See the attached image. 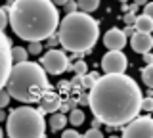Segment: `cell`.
Wrapping results in <instances>:
<instances>
[{
  "label": "cell",
  "instance_id": "6da1fadb",
  "mask_svg": "<svg viewBox=\"0 0 153 138\" xmlns=\"http://www.w3.org/2000/svg\"><path fill=\"white\" fill-rule=\"evenodd\" d=\"M142 90L124 73H105L88 92L92 115L107 127H124L142 111Z\"/></svg>",
  "mask_w": 153,
  "mask_h": 138
},
{
  "label": "cell",
  "instance_id": "7a4b0ae2",
  "mask_svg": "<svg viewBox=\"0 0 153 138\" xmlns=\"http://www.w3.org/2000/svg\"><path fill=\"white\" fill-rule=\"evenodd\" d=\"M10 27L19 39L46 40L59 25L57 6L52 0H16L10 6Z\"/></svg>",
  "mask_w": 153,
  "mask_h": 138
},
{
  "label": "cell",
  "instance_id": "3957f363",
  "mask_svg": "<svg viewBox=\"0 0 153 138\" xmlns=\"http://www.w3.org/2000/svg\"><path fill=\"white\" fill-rule=\"evenodd\" d=\"M6 90L21 104H38L40 98L50 90L46 69L40 63L29 60L13 63L6 81Z\"/></svg>",
  "mask_w": 153,
  "mask_h": 138
},
{
  "label": "cell",
  "instance_id": "277c9868",
  "mask_svg": "<svg viewBox=\"0 0 153 138\" xmlns=\"http://www.w3.org/2000/svg\"><path fill=\"white\" fill-rule=\"evenodd\" d=\"M57 39L61 48L73 54H86L100 39V25L90 13L71 12L57 25Z\"/></svg>",
  "mask_w": 153,
  "mask_h": 138
},
{
  "label": "cell",
  "instance_id": "5b68a950",
  "mask_svg": "<svg viewBox=\"0 0 153 138\" xmlns=\"http://www.w3.org/2000/svg\"><path fill=\"white\" fill-rule=\"evenodd\" d=\"M6 134L12 138H44L46 123L44 111L31 106L16 107L8 113L6 119Z\"/></svg>",
  "mask_w": 153,
  "mask_h": 138
},
{
  "label": "cell",
  "instance_id": "8992f818",
  "mask_svg": "<svg viewBox=\"0 0 153 138\" xmlns=\"http://www.w3.org/2000/svg\"><path fill=\"white\" fill-rule=\"evenodd\" d=\"M40 65L46 69L48 75H61L65 71H69V58H67L65 50L50 48L46 54H42Z\"/></svg>",
  "mask_w": 153,
  "mask_h": 138
},
{
  "label": "cell",
  "instance_id": "52a82bcc",
  "mask_svg": "<svg viewBox=\"0 0 153 138\" xmlns=\"http://www.w3.org/2000/svg\"><path fill=\"white\" fill-rule=\"evenodd\" d=\"M124 138H153V117L142 115L134 117L130 123L123 127Z\"/></svg>",
  "mask_w": 153,
  "mask_h": 138
},
{
  "label": "cell",
  "instance_id": "ba28073f",
  "mask_svg": "<svg viewBox=\"0 0 153 138\" xmlns=\"http://www.w3.org/2000/svg\"><path fill=\"white\" fill-rule=\"evenodd\" d=\"M13 65L12 58V42H10L8 35L4 29H0V88L6 87V81L10 77V71Z\"/></svg>",
  "mask_w": 153,
  "mask_h": 138
},
{
  "label": "cell",
  "instance_id": "9c48e42d",
  "mask_svg": "<svg viewBox=\"0 0 153 138\" xmlns=\"http://www.w3.org/2000/svg\"><path fill=\"white\" fill-rule=\"evenodd\" d=\"M128 67V60L123 54V50H109L102 58L103 73H124Z\"/></svg>",
  "mask_w": 153,
  "mask_h": 138
},
{
  "label": "cell",
  "instance_id": "30bf717a",
  "mask_svg": "<svg viewBox=\"0 0 153 138\" xmlns=\"http://www.w3.org/2000/svg\"><path fill=\"white\" fill-rule=\"evenodd\" d=\"M130 46H132L134 52H138V54L151 52V48H153V37H151V33L134 31V35L130 37Z\"/></svg>",
  "mask_w": 153,
  "mask_h": 138
},
{
  "label": "cell",
  "instance_id": "8fae6325",
  "mask_svg": "<svg viewBox=\"0 0 153 138\" xmlns=\"http://www.w3.org/2000/svg\"><path fill=\"white\" fill-rule=\"evenodd\" d=\"M103 44L107 50H123L126 46V35H124V31L113 27L103 35Z\"/></svg>",
  "mask_w": 153,
  "mask_h": 138
},
{
  "label": "cell",
  "instance_id": "7c38bea8",
  "mask_svg": "<svg viewBox=\"0 0 153 138\" xmlns=\"http://www.w3.org/2000/svg\"><path fill=\"white\" fill-rule=\"evenodd\" d=\"M61 102H63V100H61L59 96H57L56 92H52V90H48V92L44 94V96L40 98V109L44 113H54V111H57V109H59V106H61Z\"/></svg>",
  "mask_w": 153,
  "mask_h": 138
},
{
  "label": "cell",
  "instance_id": "4fadbf2b",
  "mask_svg": "<svg viewBox=\"0 0 153 138\" xmlns=\"http://www.w3.org/2000/svg\"><path fill=\"white\" fill-rule=\"evenodd\" d=\"M69 123V119H67L65 113H61L59 109L57 111H54L50 115V121H48V127H50V131H56V132H59V131H63L65 125Z\"/></svg>",
  "mask_w": 153,
  "mask_h": 138
},
{
  "label": "cell",
  "instance_id": "5bb4252c",
  "mask_svg": "<svg viewBox=\"0 0 153 138\" xmlns=\"http://www.w3.org/2000/svg\"><path fill=\"white\" fill-rule=\"evenodd\" d=\"M134 31H142V33H151L153 31V19L149 16H138L136 23H134Z\"/></svg>",
  "mask_w": 153,
  "mask_h": 138
},
{
  "label": "cell",
  "instance_id": "9a60e30c",
  "mask_svg": "<svg viewBox=\"0 0 153 138\" xmlns=\"http://www.w3.org/2000/svg\"><path fill=\"white\" fill-rule=\"evenodd\" d=\"M67 119H69V123H71L73 127H80V125L84 123V119H86V117H84V111H82V109L73 107V109L69 111V117H67Z\"/></svg>",
  "mask_w": 153,
  "mask_h": 138
},
{
  "label": "cell",
  "instance_id": "2e32d148",
  "mask_svg": "<svg viewBox=\"0 0 153 138\" xmlns=\"http://www.w3.org/2000/svg\"><path fill=\"white\" fill-rule=\"evenodd\" d=\"M142 83L147 88H153V63H147L142 69Z\"/></svg>",
  "mask_w": 153,
  "mask_h": 138
},
{
  "label": "cell",
  "instance_id": "e0dca14e",
  "mask_svg": "<svg viewBox=\"0 0 153 138\" xmlns=\"http://www.w3.org/2000/svg\"><path fill=\"white\" fill-rule=\"evenodd\" d=\"M79 2V8L86 13H92L100 8V0H76Z\"/></svg>",
  "mask_w": 153,
  "mask_h": 138
},
{
  "label": "cell",
  "instance_id": "ac0fdd59",
  "mask_svg": "<svg viewBox=\"0 0 153 138\" xmlns=\"http://www.w3.org/2000/svg\"><path fill=\"white\" fill-rule=\"evenodd\" d=\"M12 58H13V63L25 61L29 58V50L23 48V46H16V48H12Z\"/></svg>",
  "mask_w": 153,
  "mask_h": 138
},
{
  "label": "cell",
  "instance_id": "d6986e66",
  "mask_svg": "<svg viewBox=\"0 0 153 138\" xmlns=\"http://www.w3.org/2000/svg\"><path fill=\"white\" fill-rule=\"evenodd\" d=\"M69 69L75 71V75H86V69H88V65H86L84 60H75L73 65L69 63Z\"/></svg>",
  "mask_w": 153,
  "mask_h": 138
},
{
  "label": "cell",
  "instance_id": "ffe728a7",
  "mask_svg": "<svg viewBox=\"0 0 153 138\" xmlns=\"http://www.w3.org/2000/svg\"><path fill=\"white\" fill-rule=\"evenodd\" d=\"M98 79H100V75H98V73H94V71H92V73H86V75H82V87L90 90V88L94 87V83H96Z\"/></svg>",
  "mask_w": 153,
  "mask_h": 138
},
{
  "label": "cell",
  "instance_id": "44dd1931",
  "mask_svg": "<svg viewBox=\"0 0 153 138\" xmlns=\"http://www.w3.org/2000/svg\"><path fill=\"white\" fill-rule=\"evenodd\" d=\"M27 50H29V54H31V56L42 54V42H40V40H33V42H29Z\"/></svg>",
  "mask_w": 153,
  "mask_h": 138
},
{
  "label": "cell",
  "instance_id": "7402d4cb",
  "mask_svg": "<svg viewBox=\"0 0 153 138\" xmlns=\"http://www.w3.org/2000/svg\"><path fill=\"white\" fill-rule=\"evenodd\" d=\"M142 111H147V113L153 111V96L142 98Z\"/></svg>",
  "mask_w": 153,
  "mask_h": 138
},
{
  "label": "cell",
  "instance_id": "603a6c76",
  "mask_svg": "<svg viewBox=\"0 0 153 138\" xmlns=\"http://www.w3.org/2000/svg\"><path fill=\"white\" fill-rule=\"evenodd\" d=\"M103 136V132L100 131V128H96V127H90L88 131L84 132V138H102Z\"/></svg>",
  "mask_w": 153,
  "mask_h": 138
},
{
  "label": "cell",
  "instance_id": "cb8c5ba5",
  "mask_svg": "<svg viewBox=\"0 0 153 138\" xmlns=\"http://www.w3.org/2000/svg\"><path fill=\"white\" fill-rule=\"evenodd\" d=\"M10 92L8 90H4V88H0V107H8V104H10Z\"/></svg>",
  "mask_w": 153,
  "mask_h": 138
},
{
  "label": "cell",
  "instance_id": "d4e9b609",
  "mask_svg": "<svg viewBox=\"0 0 153 138\" xmlns=\"http://www.w3.org/2000/svg\"><path fill=\"white\" fill-rule=\"evenodd\" d=\"M76 8H79V2H76V0H67V2L63 4V10H65V13L76 12Z\"/></svg>",
  "mask_w": 153,
  "mask_h": 138
},
{
  "label": "cell",
  "instance_id": "484cf974",
  "mask_svg": "<svg viewBox=\"0 0 153 138\" xmlns=\"http://www.w3.org/2000/svg\"><path fill=\"white\" fill-rule=\"evenodd\" d=\"M61 136H63V138H80L82 134H80L79 131H75V128H69V131L63 128V131H61Z\"/></svg>",
  "mask_w": 153,
  "mask_h": 138
},
{
  "label": "cell",
  "instance_id": "4316f807",
  "mask_svg": "<svg viewBox=\"0 0 153 138\" xmlns=\"http://www.w3.org/2000/svg\"><path fill=\"white\" fill-rule=\"evenodd\" d=\"M10 25V19L6 16V12H4V8H0V29H6Z\"/></svg>",
  "mask_w": 153,
  "mask_h": 138
},
{
  "label": "cell",
  "instance_id": "83f0119b",
  "mask_svg": "<svg viewBox=\"0 0 153 138\" xmlns=\"http://www.w3.org/2000/svg\"><path fill=\"white\" fill-rule=\"evenodd\" d=\"M136 13H132V12H126V16H124V23L126 25H130V27H134V23H136Z\"/></svg>",
  "mask_w": 153,
  "mask_h": 138
},
{
  "label": "cell",
  "instance_id": "f1b7e54d",
  "mask_svg": "<svg viewBox=\"0 0 153 138\" xmlns=\"http://www.w3.org/2000/svg\"><path fill=\"white\" fill-rule=\"evenodd\" d=\"M57 84H59V90H61V92H69V90L73 88V84H71L69 81H61V83H57Z\"/></svg>",
  "mask_w": 153,
  "mask_h": 138
},
{
  "label": "cell",
  "instance_id": "f546056e",
  "mask_svg": "<svg viewBox=\"0 0 153 138\" xmlns=\"http://www.w3.org/2000/svg\"><path fill=\"white\" fill-rule=\"evenodd\" d=\"M57 44H59V39H57V35H50V37H48V46H50V48H56Z\"/></svg>",
  "mask_w": 153,
  "mask_h": 138
},
{
  "label": "cell",
  "instance_id": "4dcf8cb0",
  "mask_svg": "<svg viewBox=\"0 0 153 138\" xmlns=\"http://www.w3.org/2000/svg\"><path fill=\"white\" fill-rule=\"evenodd\" d=\"M143 13H146V16H149L151 19H153V2H147L146 6H143Z\"/></svg>",
  "mask_w": 153,
  "mask_h": 138
},
{
  "label": "cell",
  "instance_id": "1f68e13d",
  "mask_svg": "<svg viewBox=\"0 0 153 138\" xmlns=\"http://www.w3.org/2000/svg\"><path fill=\"white\" fill-rule=\"evenodd\" d=\"M142 56H143L146 65H147V63H153V54H151V52H146V54H142Z\"/></svg>",
  "mask_w": 153,
  "mask_h": 138
},
{
  "label": "cell",
  "instance_id": "d6a6232c",
  "mask_svg": "<svg viewBox=\"0 0 153 138\" xmlns=\"http://www.w3.org/2000/svg\"><path fill=\"white\" fill-rule=\"evenodd\" d=\"M59 111H61V113H69V111H71V106H69L67 102H65V104L61 102V106H59Z\"/></svg>",
  "mask_w": 153,
  "mask_h": 138
},
{
  "label": "cell",
  "instance_id": "836d02e7",
  "mask_svg": "<svg viewBox=\"0 0 153 138\" xmlns=\"http://www.w3.org/2000/svg\"><path fill=\"white\" fill-rule=\"evenodd\" d=\"M79 104H80V106H88V94H80Z\"/></svg>",
  "mask_w": 153,
  "mask_h": 138
},
{
  "label": "cell",
  "instance_id": "e575fe53",
  "mask_svg": "<svg viewBox=\"0 0 153 138\" xmlns=\"http://www.w3.org/2000/svg\"><path fill=\"white\" fill-rule=\"evenodd\" d=\"M138 8H140V4H136V2H134V4H132V6H128V12H132V13H136V12H138Z\"/></svg>",
  "mask_w": 153,
  "mask_h": 138
},
{
  "label": "cell",
  "instance_id": "d590c367",
  "mask_svg": "<svg viewBox=\"0 0 153 138\" xmlns=\"http://www.w3.org/2000/svg\"><path fill=\"white\" fill-rule=\"evenodd\" d=\"M124 35H126V37L130 35V37H132V35H134V27H130V25H126V29H124Z\"/></svg>",
  "mask_w": 153,
  "mask_h": 138
},
{
  "label": "cell",
  "instance_id": "8d00e7d4",
  "mask_svg": "<svg viewBox=\"0 0 153 138\" xmlns=\"http://www.w3.org/2000/svg\"><path fill=\"white\" fill-rule=\"evenodd\" d=\"M6 119H8V115L4 113V107H0V123H2V121H6Z\"/></svg>",
  "mask_w": 153,
  "mask_h": 138
},
{
  "label": "cell",
  "instance_id": "74e56055",
  "mask_svg": "<svg viewBox=\"0 0 153 138\" xmlns=\"http://www.w3.org/2000/svg\"><path fill=\"white\" fill-rule=\"evenodd\" d=\"M52 2H54L56 6H63V4L67 2V0H52Z\"/></svg>",
  "mask_w": 153,
  "mask_h": 138
},
{
  "label": "cell",
  "instance_id": "f35d334b",
  "mask_svg": "<svg viewBox=\"0 0 153 138\" xmlns=\"http://www.w3.org/2000/svg\"><path fill=\"white\" fill-rule=\"evenodd\" d=\"M134 2H136V4H140V6H146V4L149 2V0H134Z\"/></svg>",
  "mask_w": 153,
  "mask_h": 138
},
{
  "label": "cell",
  "instance_id": "ab89813d",
  "mask_svg": "<svg viewBox=\"0 0 153 138\" xmlns=\"http://www.w3.org/2000/svg\"><path fill=\"white\" fill-rule=\"evenodd\" d=\"M4 136V131H2V128H0V138H2Z\"/></svg>",
  "mask_w": 153,
  "mask_h": 138
},
{
  "label": "cell",
  "instance_id": "60d3db41",
  "mask_svg": "<svg viewBox=\"0 0 153 138\" xmlns=\"http://www.w3.org/2000/svg\"><path fill=\"white\" fill-rule=\"evenodd\" d=\"M151 113H153V111H151Z\"/></svg>",
  "mask_w": 153,
  "mask_h": 138
}]
</instances>
